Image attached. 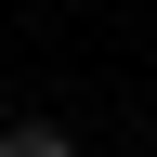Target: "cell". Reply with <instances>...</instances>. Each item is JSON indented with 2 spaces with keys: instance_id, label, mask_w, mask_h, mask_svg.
<instances>
[{
  "instance_id": "cell-1",
  "label": "cell",
  "mask_w": 157,
  "mask_h": 157,
  "mask_svg": "<svg viewBox=\"0 0 157 157\" xmlns=\"http://www.w3.org/2000/svg\"><path fill=\"white\" fill-rule=\"evenodd\" d=\"M0 157H66V131H52V118H13V131H0Z\"/></svg>"
}]
</instances>
